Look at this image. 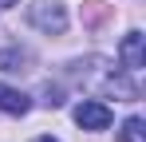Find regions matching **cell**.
<instances>
[{"label": "cell", "instance_id": "obj_6", "mask_svg": "<svg viewBox=\"0 0 146 142\" xmlns=\"http://www.w3.org/2000/svg\"><path fill=\"white\" fill-rule=\"evenodd\" d=\"M119 142H146V122L138 115H130L122 122V130H119Z\"/></svg>", "mask_w": 146, "mask_h": 142}, {"label": "cell", "instance_id": "obj_4", "mask_svg": "<svg viewBox=\"0 0 146 142\" xmlns=\"http://www.w3.org/2000/svg\"><path fill=\"white\" fill-rule=\"evenodd\" d=\"M0 111L4 115H28L32 111V99L24 91H16V87H8V83H0Z\"/></svg>", "mask_w": 146, "mask_h": 142}, {"label": "cell", "instance_id": "obj_8", "mask_svg": "<svg viewBox=\"0 0 146 142\" xmlns=\"http://www.w3.org/2000/svg\"><path fill=\"white\" fill-rule=\"evenodd\" d=\"M36 142H59V138H48V134H44V138H36Z\"/></svg>", "mask_w": 146, "mask_h": 142}, {"label": "cell", "instance_id": "obj_7", "mask_svg": "<svg viewBox=\"0 0 146 142\" xmlns=\"http://www.w3.org/2000/svg\"><path fill=\"white\" fill-rule=\"evenodd\" d=\"M12 4H20V0H0V8H12Z\"/></svg>", "mask_w": 146, "mask_h": 142}, {"label": "cell", "instance_id": "obj_5", "mask_svg": "<svg viewBox=\"0 0 146 142\" xmlns=\"http://www.w3.org/2000/svg\"><path fill=\"white\" fill-rule=\"evenodd\" d=\"M0 71L16 75V71H32V55L20 47H0Z\"/></svg>", "mask_w": 146, "mask_h": 142}, {"label": "cell", "instance_id": "obj_3", "mask_svg": "<svg viewBox=\"0 0 146 142\" xmlns=\"http://www.w3.org/2000/svg\"><path fill=\"white\" fill-rule=\"evenodd\" d=\"M111 107L107 103H99V99H83L79 107H75V122L83 126V130H107L111 126Z\"/></svg>", "mask_w": 146, "mask_h": 142}, {"label": "cell", "instance_id": "obj_2", "mask_svg": "<svg viewBox=\"0 0 146 142\" xmlns=\"http://www.w3.org/2000/svg\"><path fill=\"white\" fill-rule=\"evenodd\" d=\"M119 59H122V71H130V75H138L146 67V36L142 32H126L119 44Z\"/></svg>", "mask_w": 146, "mask_h": 142}, {"label": "cell", "instance_id": "obj_1", "mask_svg": "<svg viewBox=\"0 0 146 142\" xmlns=\"http://www.w3.org/2000/svg\"><path fill=\"white\" fill-rule=\"evenodd\" d=\"M28 20L36 24L40 32H48V36H63L67 32V12H63L59 0H36L28 8Z\"/></svg>", "mask_w": 146, "mask_h": 142}]
</instances>
